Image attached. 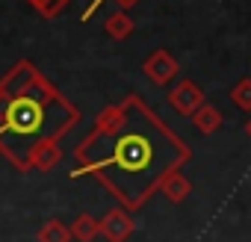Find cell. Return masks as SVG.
Returning a JSON list of instances; mask_svg holds the SVG:
<instances>
[{"label": "cell", "instance_id": "cell-1", "mask_svg": "<svg viewBox=\"0 0 251 242\" xmlns=\"http://www.w3.org/2000/svg\"><path fill=\"white\" fill-rule=\"evenodd\" d=\"M192 160L189 145L139 97L106 103L74 148L71 177H95L133 213L157 195L160 183Z\"/></svg>", "mask_w": 251, "mask_h": 242}, {"label": "cell", "instance_id": "cell-2", "mask_svg": "<svg viewBox=\"0 0 251 242\" xmlns=\"http://www.w3.org/2000/svg\"><path fill=\"white\" fill-rule=\"evenodd\" d=\"M80 121V109L30 62H15L0 77V157L30 171L42 145H59Z\"/></svg>", "mask_w": 251, "mask_h": 242}, {"label": "cell", "instance_id": "cell-3", "mask_svg": "<svg viewBox=\"0 0 251 242\" xmlns=\"http://www.w3.org/2000/svg\"><path fill=\"white\" fill-rule=\"evenodd\" d=\"M133 230H136V221L124 207H112L98 218V233L106 242H127L133 236Z\"/></svg>", "mask_w": 251, "mask_h": 242}, {"label": "cell", "instance_id": "cell-4", "mask_svg": "<svg viewBox=\"0 0 251 242\" xmlns=\"http://www.w3.org/2000/svg\"><path fill=\"white\" fill-rule=\"evenodd\" d=\"M142 74H145L151 83H157V86H169V83L180 74V62H177L175 53L157 48V50L142 62Z\"/></svg>", "mask_w": 251, "mask_h": 242}, {"label": "cell", "instance_id": "cell-5", "mask_svg": "<svg viewBox=\"0 0 251 242\" xmlns=\"http://www.w3.org/2000/svg\"><path fill=\"white\" fill-rule=\"evenodd\" d=\"M169 103L180 112V115H192L201 103H207V95L198 83L192 80H177L172 89H169Z\"/></svg>", "mask_w": 251, "mask_h": 242}, {"label": "cell", "instance_id": "cell-6", "mask_svg": "<svg viewBox=\"0 0 251 242\" xmlns=\"http://www.w3.org/2000/svg\"><path fill=\"white\" fill-rule=\"evenodd\" d=\"M157 192H160L166 201H172V204H183V201L189 198V192H192V180L183 177L180 171H175V174H169V177L160 183Z\"/></svg>", "mask_w": 251, "mask_h": 242}, {"label": "cell", "instance_id": "cell-7", "mask_svg": "<svg viewBox=\"0 0 251 242\" xmlns=\"http://www.w3.org/2000/svg\"><path fill=\"white\" fill-rule=\"evenodd\" d=\"M103 33H106L112 42H124V39H130V36L136 33V21H133L127 12L115 9V12L103 21Z\"/></svg>", "mask_w": 251, "mask_h": 242}, {"label": "cell", "instance_id": "cell-8", "mask_svg": "<svg viewBox=\"0 0 251 242\" xmlns=\"http://www.w3.org/2000/svg\"><path fill=\"white\" fill-rule=\"evenodd\" d=\"M189 118H192L195 130H198V133H204V136H213V133L222 127V121H225V118H222V112H219L213 103H201Z\"/></svg>", "mask_w": 251, "mask_h": 242}, {"label": "cell", "instance_id": "cell-9", "mask_svg": "<svg viewBox=\"0 0 251 242\" xmlns=\"http://www.w3.org/2000/svg\"><path fill=\"white\" fill-rule=\"evenodd\" d=\"M68 230H71L74 242H92L98 236V218L92 213H80V216H74V221L68 224Z\"/></svg>", "mask_w": 251, "mask_h": 242}, {"label": "cell", "instance_id": "cell-10", "mask_svg": "<svg viewBox=\"0 0 251 242\" xmlns=\"http://www.w3.org/2000/svg\"><path fill=\"white\" fill-rule=\"evenodd\" d=\"M62 160V148L59 145H42L36 154H33V163H30V171H50L56 163Z\"/></svg>", "mask_w": 251, "mask_h": 242}, {"label": "cell", "instance_id": "cell-11", "mask_svg": "<svg viewBox=\"0 0 251 242\" xmlns=\"http://www.w3.org/2000/svg\"><path fill=\"white\" fill-rule=\"evenodd\" d=\"M36 239H39V242H71V230H68L65 221L50 218V221H45V224L39 227Z\"/></svg>", "mask_w": 251, "mask_h": 242}, {"label": "cell", "instance_id": "cell-12", "mask_svg": "<svg viewBox=\"0 0 251 242\" xmlns=\"http://www.w3.org/2000/svg\"><path fill=\"white\" fill-rule=\"evenodd\" d=\"M230 103L239 106L242 112H251V77H242L239 83H233V89H230Z\"/></svg>", "mask_w": 251, "mask_h": 242}, {"label": "cell", "instance_id": "cell-13", "mask_svg": "<svg viewBox=\"0 0 251 242\" xmlns=\"http://www.w3.org/2000/svg\"><path fill=\"white\" fill-rule=\"evenodd\" d=\"M27 3H30L42 18H56V15L71 3V0H27Z\"/></svg>", "mask_w": 251, "mask_h": 242}, {"label": "cell", "instance_id": "cell-14", "mask_svg": "<svg viewBox=\"0 0 251 242\" xmlns=\"http://www.w3.org/2000/svg\"><path fill=\"white\" fill-rule=\"evenodd\" d=\"M100 3H103V0H92V3H89V6L83 9V18H80V21H89V18H92V12H95V9H98ZM112 3H115V6H118L121 12H127L130 6H136V3H139V0H112Z\"/></svg>", "mask_w": 251, "mask_h": 242}, {"label": "cell", "instance_id": "cell-15", "mask_svg": "<svg viewBox=\"0 0 251 242\" xmlns=\"http://www.w3.org/2000/svg\"><path fill=\"white\" fill-rule=\"evenodd\" d=\"M245 133H248V136H251V121H248V124H245Z\"/></svg>", "mask_w": 251, "mask_h": 242}]
</instances>
